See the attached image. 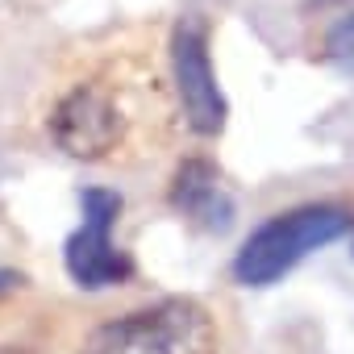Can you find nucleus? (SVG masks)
Returning <instances> with one entry per match:
<instances>
[{
  "label": "nucleus",
  "mask_w": 354,
  "mask_h": 354,
  "mask_svg": "<svg viewBox=\"0 0 354 354\" xmlns=\"http://www.w3.org/2000/svg\"><path fill=\"white\" fill-rule=\"evenodd\" d=\"M80 354H221V329L196 296H162L100 321Z\"/></svg>",
  "instance_id": "f03ea898"
},
{
  "label": "nucleus",
  "mask_w": 354,
  "mask_h": 354,
  "mask_svg": "<svg viewBox=\"0 0 354 354\" xmlns=\"http://www.w3.org/2000/svg\"><path fill=\"white\" fill-rule=\"evenodd\" d=\"M350 254H354V250H350Z\"/></svg>",
  "instance_id": "1a4fd4ad"
},
{
  "label": "nucleus",
  "mask_w": 354,
  "mask_h": 354,
  "mask_svg": "<svg viewBox=\"0 0 354 354\" xmlns=\"http://www.w3.org/2000/svg\"><path fill=\"white\" fill-rule=\"evenodd\" d=\"M167 59H171V80H175V96H180L188 129L196 138H217L230 121V100L217 84L209 21L196 13L175 21L171 42H167Z\"/></svg>",
  "instance_id": "20e7f679"
},
{
  "label": "nucleus",
  "mask_w": 354,
  "mask_h": 354,
  "mask_svg": "<svg viewBox=\"0 0 354 354\" xmlns=\"http://www.w3.org/2000/svg\"><path fill=\"white\" fill-rule=\"evenodd\" d=\"M21 283H26V275H21V271H0V296L13 292V288H21Z\"/></svg>",
  "instance_id": "6e6552de"
},
{
  "label": "nucleus",
  "mask_w": 354,
  "mask_h": 354,
  "mask_svg": "<svg viewBox=\"0 0 354 354\" xmlns=\"http://www.w3.org/2000/svg\"><path fill=\"white\" fill-rule=\"evenodd\" d=\"M125 133V117L109 88L100 84H75L50 113V138L71 158H104L117 150Z\"/></svg>",
  "instance_id": "39448f33"
},
{
  "label": "nucleus",
  "mask_w": 354,
  "mask_h": 354,
  "mask_svg": "<svg viewBox=\"0 0 354 354\" xmlns=\"http://www.w3.org/2000/svg\"><path fill=\"white\" fill-rule=\"evenodd\" d=\"M167 205L180 213L184 221H192L196 230L205 234H230L234 230V217H238V205L225 188V175L217 162L209 158H184L175 167L171 184H167Z\"/></svg>",
  "instance_id": "423d86ee"
},
{
  "label": "nucleus",
  "mask_w": 354,
  "mask_h": 354,
  "mask_svg": "<svg viewBox=\"0 0 354 354\" xmlns=\"http://www.w3.org/2000/svg\"><path fill=\"white\" fill-rule=\"evenodd\" d=\"M80 209L84 221L75 234H67L63 242V267L67 279L80 292H109L133 279V259L113 242V225L125 209L121 192L113 188H84L80 192Z\"/></svg>",
  "instance_id": "7ed1b4c3"
},
{
  "label": "nucleus",
  "mask_w": 354,
  "mask_h": 354,
  "mask_svg": "<svg viewBox=\"0 0 354 354\" xmlns=\"http://www.w3.org/2000/svg\"><path fill=\"white\" fill-rule=\"evenodd\" d=\"M354 234V209L337 201H313L296 205L288 213L267 217L250 230V238L238 246L230 275L238 288H271L283 275H292L313 250H325Z\"/></svg>",
  "instance_id": "f257e3e1"
},
{
  "label": "nucleus",
  "mask_w": 354,
  "mask_h": 354,
  "mask_svg": "<svg viewBox=\"0 0 354 354\" xmlns=\"http://www.w3.org/2000/svg\"><path fill=\"white\" fill-rule=\"evenodd\" d=\"M321 59L333 63V67H342V71H354V13H342V17L325 30Z\"/></svg>",
  "instance_id": "0eeeda50"
}]
</instances>
